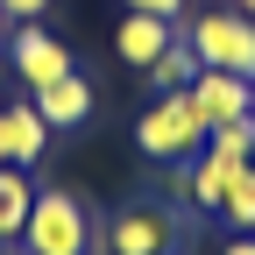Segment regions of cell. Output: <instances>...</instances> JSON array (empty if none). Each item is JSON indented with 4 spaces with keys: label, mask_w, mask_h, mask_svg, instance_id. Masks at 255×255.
<instances>
[{
    "label": "cell",
    "mask_w": 255,
    "mask_h": 255,
    "mask_svg": "<svg viewBox=\"0 0 255 255\" xmlns=\"http://www.w3.org/2000/svg\"><path fill=\"white\" fill-rule=\"evenodd\" d=\"M135 149L149 156V163H191V156L206 149V121L184 100V85L177 92H156V107L135 121Z\"/></svg>",
    "instance_id": "cell-1"
},
{
    "label": "cell",
    "mask_w": 255,
    "mask_h": 255,
    "mask_svg": "<svg viewBox=\"0 0 255 255\" xmlns=\"http://www.w3.org/2000/svg\"><path fill=\"white\" fill-rule=\"evenodd\" d=\"M92 248V220L78 191H36L21 227V255H85Z\"/></svg>",
    "instance_id": "cell-2"
},
{
    "label": "cell",
    "mask_w": 255,
    "mask_h": 255,
    "mask_svg": "<svg viewBox=\"0 0 255 255\" xmlns=\"http://www.w3.org/2000/svg\"><path fill=\"white\" fill-rule=\"evenodd\" d=\"M184 43L199 50V64H213V71H241V78H255V21L241 14V7H227V14H199L184 28Z\"/></svg>",
    "instance_id": "cell-3"
},
{
    "label": "cell",
    "mask_w": 255,
    "mask_h": 255,
    "mask_svg": "<svg viewBox=\"0 0 255 255\" xmlns=\"http://www.w3.org/2000/svg\"><path fill=\"white\" fill-rule=\"evenodd\" d=\"M248 85H255V78H241V71H213V64H199V78L184 85V100L199 107L206 135H213V128H227V121L248 114Z\"/></svg>",
    "instance_id": "cell-4"
},
{
    "label": "cell",
    "mask_w": 255,
    "mask_h": 255,
    "mask_svg": "<svg viewBox=\"0 0 255 255\" xmlns=\"http://www.w3.org/2000/svg\"><path fill=\"white\" fill-rule=\"evenodd\" d=\"M170 213H156V206H128L114 213V227H107V255H170Z\"/></svg>",
    "instance_id": "cell-5"
},
{
    "label": "cell",
    "mask_w": 255,
    "mask_h": 255,
    "mask_svg": "<svg viewBox=\"0 0 255 255\" xmlns=\"http://www.w3.org/2000/svg\"><path fill=\"white\" fill-rule=\"evenodd\" d=\"M7 57H14V78H21L28 92L71 71V50H64L50 28H36V21H28V28H14V50H7Z\"/></svg>",
    "instance_id": "cell-6"
},
{
    "label": "cell",
    "mask_w": 255,
    "mask_h": 255,
    "mask_svg": "<svg viewBox=\"0 0 255 255\" xmlns=\"http://www.w3.org/2000/svg\"><path fill=\"white\" fill-rule=\"evenodd\" d=\"M28 107H36L50 128H85V121H92V78L64 71V78H50V85L28 92Z\"/></svg>",
    "instance_id": "cell-7"
},
{
    "label": "cell",
    "mask_w": 255,
    "mask_h": 255,
    "mask_svg": "<svg viewBox=\"0 0 255 255\" xmlns=\"http://www.w3.org/2000/svg\"><path fill=\"white\" fill-rule=\"evenodd\" d=\"M43 149H50V121L36 107H0V163L28 170V163H43Z\"/></svg>",
    "instance_id": "cell-8"
},
{
    "label": "cell",
    "mask_w": 255,
    "mask_h": 255,
    "mask_svg": "<svg viewBox=\"0 0 255 255\" xmlns=\"http://www.w3.org/2000/svg\"><path fill=\"white\" fill-rule=\"evenodd\" d=\"M170 43H177V28L156 21V14H121V28H114V50H121V64H135V71H149Z\"/></svg>",
    "instance_id": "cell-9"
},
{
    "label": "cell",
    "mask_w": 255,
    "mask_h": 255,
    "mask_svg": "<svg viewBox=\"0 0 255 255\" xmlns=\"http://www.w3.org/2000/svg\"><path fill=\"white\" fill-rule=\"evenodd\" d=\"M248 163H234V156H220V149H199L191 156V177H184V191H191V206H206V213H220V199L234 191V177H241Z\"/></svg>",
    "instance_id": "cell-10"
},
{
    "label": "cell",
    "mask_w": 255,
    "mask_h": 255,
    "mask_svg": "<svg viewBox=\"0 0 255 255\" xmlns=\"http://www.w3.org/2000/svg\"><path fill=\"white\" fill-rule=\"evenodd\" d=\"M28 206H36V184H28V170L0 163V248H14V241H21Z\"/></svg>",
    "instance_id": "cell-11"
},
{
    "label": "cell",
    "mask_w": 255,
    "mask_h": 255,
    "mask_svg": "<svg viewBox=\"0 0 255 255\" xmlns=\"http://www.w3.org/2000/svg\"><path fill=\"white\" fill-rule=\"evenodd\" d=\"M191 78H199V50H191L184 36H177L163 57L149 64V85H163V92H177V85H191Z\"/></svg>",
    "instance_id": "cell-12"
},
{
    "label": "cell",
    "mask_w": 255,
    "mask_h": 255,
    "mask_svg": "<svg viewBox=\"0 0 255 255\" xmlns=\"http://www.w3.org/2000/svg\"><path fill=\"white\" fill-rule=\"evenodd\" d=\"M220 220H227L234 234H255V163L234 177V191H227V199H220Z\"/></svg>",
    "instance_id": "cell-13"
},
{
    "label": "cell",
    "mask_w": 255,
    "mask_h": 255,
    "mask_svg": "<svg viewBox=\"0 0 255 255\" xmlns=\"http://www.w3.org/2000/svg\"><path fill=\"white\" fill-rule=\"evenodd\" d=\"M206 149H220V156H234V163H248V156H255V114H241V121H227V128H213Z\"/></svg>",
    "instance_id": "cell-14"
},
{
    "label": "cell",
    "mask_w": 255,
    "mask_h": 255,
    "mask_svg": "<svg viewBox=\"0 0 255 255\" xmlns=\"http://www.w3.org/2000/svg\"><path fill=\"white\" fill-rule=\"evenodd\" d=\"M128 14H156V21H177L184 14V0H121Z\"/></svg>",
    "instance_id": "cell-15"
},
{
    "label": "cell",
    "mask_w": 255,
    "mask_h": 255,
    "mask_svg": "<svg viewBox=\"0 0 255 255\" xmlns=\"http://www.w3.org/2000/svg\"><path fill=\"white\" fill-rule=\"evenodd\" d=\"M0 14L28 28V21H43V14H50V0H0Z\"/></svg>",
    "instance_id": "cell-16"
},
{
    "label": "cell",
    "mask_w": 255,
    "mask_h": 255,
    "mask_svg": "<svg viewBox=\"0 0 255 255\" xmlns=\"http://www.w3.org/2000/svg\"><path fill=\"white\" fill-rule=\"evenodd\" d=\"M220 255H255V234H234L227 248H220Z\"/></svg>",
    "instance_id": "cell-17"
},
{
    "label": "cell",
    "mask_w": 255,
    "mask_h": 255,
    "mask_svg": "<svg viewBox=\"0 0 255 255\" xmlns=\"http://www.w3.org/2000/svg\"><path fill=\"white\" fill-rule=\"evenodd\" d=\"M234 7H241V14H248V21H255V0H234Z\"/></svg>",
    "instance_id": "cell-18"
},
{
    "label": "cell",
    "mask_w": 255,
    "mask_h": 255,
    "mask_svg": "<svg viewBox=\"0 0 255 255\" xmlns=\"http://www.w3.org/2000/svg\"><path fill=\"white\" fill-rule=\"evenodd\" d=\"M248 114H255V85H248Z\"/></svg>",
    "instance_id": "cell-19"
},
{
    "label": "cell",
    "mask_w": 255,
    "mask_h": 255,
    "mask_svg": "<svg viewBox=\"0 0 255 255\" xmlns=\"http://www.w3.org/2000/svg\"><path fill=\"white\" fill-rule=\"evenodd\" d=\"M248 163H255V156H248Z\"/></svg>",
    "instance_id": "cell-20"
},
{
    "label": "cell",
    "mask_w": 255,
    "mask_h": 255,
    "mask_svg": "<svg viewBox=\"0 0 255 255\" xmlns=\"http://www.w3.org/2000/svg\"><path fill=\"white\" fill-rule=\"evenodd\" d=\"M0 21H7V14H0Z\"/></svg>",
    "instance_id": "cell-21"
}]
</instances>
